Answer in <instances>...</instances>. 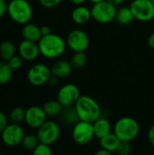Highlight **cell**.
Instances as JSON below:
<instances>
[{
    "label": "cell",
    "instance_id": "6da1fadb",
    "mask_svg": "<svg viewBox=\"0 0 154 155\" xmlns=\"http://www.w3.org/2000/svg\"><path fill=\"white\" fill-rule=\"evenodd\" d=\"M40 54L48 59L60 57L66 49V41L56 34H50L42 38L38 42Z\"/></svg>",
    "mask_w": 154,
    "mask_h": 155
},
{
    "label": "cell",
    "instance_id": "7a4b0ae2",
    "mask_svg": "<svg viewBox=\"0 0 154 155\" xmlns=\"http://www.w3.org/2000/svg\"><path fill=\"white\" fill-rule=\"evenodd\" d=\"M74 107L80 121L93 124L102 117V109L99 104L91 96L81 95Z\"/></svg>",
    "mask_w": 154,
    "mask_h": 155
},
{
    "label": "cell",
    "instance_id": "3957f363",
    "mask_svg": "<svg viewBox=\"0 0 154 155\" xmlns=\"http://www.w3.org/2000/svg\"><path fill=\"white\" fill-rule=\"evenodd\" d=\"M113 134L121 140V142L133 141L140 133V124L133 117L124 116L117 120L113 125Z\"/></svg>",
    "mask_w": 154,
    "mask_h": 155
},
{
    "label": "cell",
    "instance_id": "277c9868",
    "mask_svg": "<svg viewBox=\"0 0 154 155\" xmlns=\"http://www.w3.org/2000/svg\"><path fill=\"white\" fill-rule=\"evenodd\" d=\"M7 15L13 22L24 25L32 19L33 9L27 0H11L8 3Z\"/></svg>",
    "mask_w": 154,
    "mask_h": 155
},
{
    "label": "cell",
    "instance_id": "5b68a950",
    "mask_svg": "<svg viewBox=\"0 0 154 155\" xmlns=\"http://www.w3.org/2000/svg\"><path fill=\"white\" fill-rule=\"evenodd\" d=\"M117 8L108 0L93 4L91 8L92 18L99 24H108L115 20Z\"/></svg>",
    "mask_w": 154,
    "mask_h": 155
},
{
    "label": "cell",
    "instance_id": "8992f818",
    "mask_svg": "<svg viewBox=\"0 0 154 155\" xmlns=\"http://www.w3.org/2000/svg\"><path fill=\"white\" fill-rule=\"evenodd\" d=\"M130 8L134 19L140 22H150L154 19V4L152 0H133Z\"/></svg>",
    "mask_w": 154,
    "mask_h": 155
},
{
    "label": "cell",
    "instance_id": "52a82bcc",
    "mask_svg": "<svg viewBox=\"0 0 154 155\" xmlns=\"http://www.w3.org/2000/svg\"><path fill=\"white\" fill-rule=\"evenodd\" d=\"M61 129L59 124L52 120H47L37 129V137L40 143L52 145L57 142L60 137Z\"/></svg>",
    "mask_w": 154,
    "mask_h": 155
},
{
    "label": "cell",
    "instance_id": "ba28073f",
    "mask_svg": "<svg viewBox=\"0 0 154 155\" xmlns=\"http://www.w3.org/2000/svg\"><path fill=\"white\" fill-rule=\"evenodd\" d=\"M51 68L42 63L31 66L27 72L26 77L28 82L34 86H42L48 83L52 76Z\"/></svg>",
    "mask_w": 154,
    "mask_h": 155
},
{
    "label": "cell",
    "instance_id": "9c48e42d",
    "mask_svg": "<svg viewBox=\"0 0 154 155\" xmlns=\"http://www.w3.org/2000/svg\"><path fill=\"white\" fill-rule=\"evenodd\" d=\"M93 125L91 123L79 121L73 127L72 137L75 143L79 145L88 144L94 137Z\"/></svg>",
    "mask_w": 154,
    "mask_h": 155
},
{
    "label": "cell",
    "instance_id": "30bf717a",
    "mask_svg": "<svg viewBox=\"0 0 154 155\" xmlns=\"http://www.w3.org/2000/svg\"><path fill=\"white\" fill-rule=\"evenodd\" d=\"M25 135L23 127L18 124H9L0 134L1 141L8 147H15L22 143Z\"/></svg>",
    "mask_w": 154,
    "mask_h": 155
},
{
    "label": "cell",
    "instance_id": "8fae6325",
    "mask_svg": "<svg viewBox=\"0 0 154 155\" xmlns=\"http://www.w3.org/2000/svg\"><path fill=\"white\" fill-rule=\"evenodd\" d=\"M66 45L74 52H84L89 46V36L81 29H74L66 36Z\"/></svg>",
    "mask_w": 154,
    "mask_h": 155
},
{
    "label": "cell",
    "instance_id": "7c38bea8",
    "mask_svg": "<svg viewBox=\"0 0 154 155\" xmlns=\"http://www.w3.org/2000/svg\"><path fill=\"white\" fill-rule=\"evenodd\" d=\"M80 96V90L74 84H66L63 85L57 93V100L64 107L74 106Z\"/></svg>",
    "mask_w": 154,
    "mask_h": 155
},
{
    "label": "cell",
    "instance_id": "4fadbf2b",
    "mask_svg": "<svg viewBox=\"0 0 154 155\" xmlns=\"http://www.w3.org/2000/svg\"><path fill=\"white\" fill-rule=\"evenodd\" d=\"M47 115L44 113L43 107L33 105L25 110V123L32 129H38L47 120Z\"/></svg>",
    "mask_w": 154,
    "mask_h": 155
},
{
    "label": "cell",
    "instance_id": "5bb4252c",
    "mask_svg": "<svg viewBox=\"0 0 154 155\" xmlns=\"http://www.w3.org/2000/svg\"><path fill=\"white\" fill-rule=\"evenodd\" d=\"M17 51L22 59L27 62L34 61L40 54L38 43L28 40H23L19 44Z\"/></svg>",
    "mask_w": 154,
    "mask_h": 155
},
{
    "label": "cell",
    "instance_id": "9a60e30c",
    "mask_svg": "<svg viewBox=\"0 0 154 155\" xmlns=\"http://www.w3.org/2000/svg\"><path fill=\"white\" fill-rule=\"evenodd\" d=\"M73 68L74 66L72 65L71 62L66 60H59L53 64L51 71L54 76L57 77L58 79H63L68 77L72 74Z\"/></svg>",
    "mask_w": 154,
    "mask_h": 155
},
{
    "label": "cell",
    "instance_id": "2e32d148",
    "mask_svg": "<svg viewBox=\"0 0 154 155\" xmlns=\"http://www.w3.org/2000/svg\"><path fill=\"white\" fill-rule=\"evenodd\" d=\"M21 33H22V36L24 40H28V41L38 43L39 40L42 38L41 27L30 22L23 25Z\"/></svg>",
    "mask_w": 154,
    "mask_h": 155
},
{
    "label": "cell",
    "instance_id": "e0dca14e",
    "mask_svg": "<svg viewBox=\"0 0 154 155\" xmlns=\"http://www.w3.org/2000/svg\"><path fill=\"white\" fill-rule=\"evenodd\" d=\"M72 20L77 25L86 24L92 18L91 9H89L85 5H78L74 8L71 14Z\"/></svg>",
    "mask_w": 154,
    "mask_h": 155
},
{
    "label": "cell",
    "instance_id": "ac0fdd59",
    "mask_svg": "<svg viewBox=\"0 0 154 155\" xmlns=\"http://www.w3.org/2000/svg\"><path fill=\"white\" fill-rule=\"evenodd\" d=\"M93 125L94 130V135L99 140L112 133V124L110 121L105 117H100L93 124Z\"/></svg>",
    "mask_w": 154,
    "mask_h": 155
},
{
    "label": "cell",
    "instance_id": "d6986e66",
    "mask_svg": "<svg viewBox=\"0 0 154 155\" xmlns=\"http://www.w3.org/2000/svg\"><path fill=\"white\" fill-rule=\"evenodd\" d=\"M120 143H121V140L113 133H111L108 135L104 136L103 138L100 139L101 148L108 152H111L112 153L117 152Z\"/></svg>",
    "mask_w": 154,
    "mask_h": 155
},
{
    "label": "cell",
    "instance_id": "ffe728a7",
    "mask_svg": "<svg viewBox=\"0 0 154 155\" xmlns=\"http://www.w3.org/2000/svg\"><path fill=\"white\" fill-rule=\"evenodd\" d=\"M134 20V16L133 15V12L130 8V6H121L116 11L115 15V21L123 25H126L131 24Z\"/></svg>",
    "mask_w": 154,
    "mask_h": 155
},
{
    "label": "cell",
    "instance_id": "44dd1931",
    "mask_svg": "<svg viewBox=\"0 0 154 155\" xmlns=\"http://www.w3.org/2000/svg\"><path fill=\"white\" fill-rule=\"evenodd\" d=\"M16 47L14 42L10 40H4L0 43V57L2 61L7 62L10 58L15 55Z\"/></svg>",
    "mask_w": 154,
    "mask_h": 155
},
{
    "label": "cell",
    "instance_id": "7402d4cb",
    "mask_svg": "<svg viewBox=\"0 0 154 155\" xmlns=\"http://www.w3.org/2000/svg\"><path fill=\"white\" fill-rule=\"evenodd\" d=\"M42 107H43L44 113L46 114V115L50 116V117H54V116L60 115L64 109V106L59 103V101L57 99L46 101L43 104Z\"/></svg>",
    "mask_w": 154,
    "mask_h": 155
},
{
    "label": "cell",
    "instance_id": "603a6c76",
    "mask_svg": "<svg viewBox=\"0 0 154 155\" xmlns=\"http://www.w3.org/2000/svg\"><path fill=\"white\" fill-rule=\"evenodd\" d=\"M62 117V120L64 123L69 124V125H74L80 121V118L77 114V112L75 110L74 106L70 107H64L62 114H60Z\"/></svg>",
    "mask_w": 154,
    "mask_h": 155
},
{
    "label": "cell",
    "instance_id": "cb8c5ba5",
    "mask_svg": "<svg viewBox=\"0 0 154 155\" xmlns=\"http://www.w3.org/2000/svg\"><path fill=\"white\" fill-rule=\"evenodd\" d=\"M13 69L9 66L7 62H0V85L5 84L10 82L13 77Z\"/></svg>",
    "mask_w": 154,
    "mask_h": 155
},
{
    "label": "cell",
    "instance_id": "d4e9b609",
    "mask_svg": "<svg viewBox=\"0 0 154 155\" xmlns=\"http://www.w3.org/2000/svg\"><path fill=\"white\" fill-rule=\"evenodd\" d=\"M39 143H40V141L36 134H28L24 136L21 145L26 151H33Z\"/></svg>",
    "mask_w": 154,
    "mask_h": 155
},
{
    "label": "cell",
    "instance_id": "484cf974",
    "mask_svg": "<svg viewBox=\"0 0 154 155\" xmlns=\"http://www.w3.org/2000/svg\"><path fill=\"white\" fill-rule=\"evenodd\" d=\"M25 110L20 106H17L10 111L8 119L12 124H20L22 122H25Z\"/></svg>",
    "mask_w": 154,
    "mask_h": 155
},
{
    "label": "cell",
    "instance_id": "4316f807",
    "mask_svg": "<svg viewBox=\"0 0 154 155\" xmlns=\"http://www.w3.org/2000/svg\"><path fill=\"white\" fill-rule=\"evenodd\" d=\"M70 62L74 68H82L87 63V55L84 52H75L72 55Z\"/></svg>",
    "mask_w": 154,
    "mask_h": 155
},
{
    "label": "cell",
    "instance_id": "83f0119b",
    "mask_svg": "<svg viewBox=\"0 0 154 155\" xmlns=\"http://www.w3.org/2000/svg\"><path fill=\"white\" fill-rule=\"evenodd\" d=\"M32 155H53L50 145L40 143L33 151Z\"/></svg>",
    "mask_w": 154,
    "mask_h": 155
},
{
    "label": "cell",
    "instance_id": "f1b7e54d",
    "mask_svg": "<svg viewBox=\"0 0 154 155\" xmlns=\"http://www.w3.org/2000/svg\"><path fill=\"white\" fill-rule=\"evenodd\" d=\"M132 144L129 142H121L118 150H117V153L118 155H130L132 153Z\"/></svg>",
    "mask_w": 154,
    "mask_h": 155
},
{
    "label": "cell",
    "instance_id": "f546056e",
    "mask_svg": "<svg viewBox=\"0 0 154 155\" xmlns=\"http://www.w3.org/2000/svg\"><path fill=\"white\" fill-rule=\"evenodd\" d=\"M23 61L24 60L22 59V57L19 54L18 55L15 54L7 61V64L13 70H17V69L21 68V66L23 65Z\"/></svg>",
    "mask_w": 154,
    "mask_h": 155
},
{
    "label": "cell",
    "instance_id": "4dcf8cb0",
    "mask_svg": "<svg viewBox=\"0 0 154 155\" xmlns=\"http://www.w3.org/2000/svg\"><path fill=\"white\" fill-rule=\"evenodd\" d=\"M63 0H39L40 5L47 9H52L57 7Z\"/></svg>",
    "mask_w": 154,
    "mask_h": 155
},
{
    "label": "cell",
    "instance_id": "1f68e13d",
    "mask_svg": "<svg viewBox=\"0 0 154 155\" xmlns=\"http://www.w3.org/2000/svg\"><path fill=\"white\" fill-rule=\"evenodd\" d=\"M8 117L5 114V113L0 111V134L5 130V128L9 124H8Z\"/></svg>",
    "mask_w": 154,
    "mask_h": 155
},
{
    "label": "cell",
    "instance_id": "d6a6232c",
    "mask_svg": "<svg viewBox=\"0 0 154 155\" xmlns=\"http://www.w3.org/2000/svg\"><path fill=\"white\" fill-rule=\"evenodd\" d=\"M7 6L8 3L5 0H0V17L7 14Z\"/></svg>",
    "mask_w": 154,
    "mask_h": 155
},
{
    "label": "cell",
    "instance_id": "836d02e7",
    "mask_svg": "<svg viewBox=\"0 0 154 155\" xmlns=\"http://www.w3.org/2000/svg\"><path fill=\"white\" fill-rule=\"evenodd\" d=\"M148 140L150 142V143L154 146V124L150 128L149 132H148Z\"/></svg>",
    "mask_w": 154,
    "mask_h": 155
},
{
    "label": "cell",
    "instance_id": "e575fe53",
    "mask_svg": "<svg viewBox=\"0 0 154 155\" xmlns=\"http://www.w3.org/2000/svg\"><path fill=\"white\" fill-rule=\"evenodd\" d=\"M41 34H42V36H45V35H48L52 34L51 28L49 26H47V25L41 26Z\"/></svg>",
    "mask_w": 154,
    "mask_h": 155
},
{
    "label": "cell",
    "instance_id": "d590c367",
    "mask_svg": "<svg viewBox=\"0 0 154 155\" xmlns=\"http://www.w3.org/2000/svg\"><path fill=\"white\" fill-rule=\"evenodd\" d=\"M58 78L57 77H55V76H54V75H52L51 76V78L49 79V81H48V84L49 85H51V86H55L57 84H58Z\"/></svg>",
    "mask_w": 154,
    "mask_h": 155
},
{
    "label": "cell",
    "instance_id": "8d00e7d4",
    "mask_svg": "<svg viewBox=\"0 0 154 155\" xmlns=\"http://www.w3.org/2000/svg\"><path fill=\"white\" fill-rule=\"evenodd\" d=\"M148 45L151 48L154 49V32L152 33L148 37Z\"/></svg>",
    "mask_w": 154,
    "mask_h": 155
},
{
    "label": "cell",
    "instance_id": "74e56055",
    "mask_svg": "<svg viewBox=\"0 0 154 155\" xmlns=\"http://www.w3.org/2000/svg\"><path fill=\"white\" fill-rule=\"evenodd\" d=\"M93 155H112V153L111 152H108L103 148H101L100 150H98Z\"/></svg>",
    "mask_w": 154,
    "mask_h": 155
},
{
    "label": "cell",
    "instance_id": "f35d334b",
    "mask_svg": "<svg viewBox=\"0 0 154 155\" xmlns=\"http://www.w3.org/2000/svg\"><path fill=\"white\" fill-rule=\"evenodd\" d=\"M86 0H70V2L72 4H74V5L78 6V5H83L85 3Z\"/></svg>",
    "mask_w": 154,
    "mask_h": 155
},
{
    "label": "cell",
    "instance_id": "ab89813d",
    "mask_svg": "<svg viewBox=\"0 0 154 155\" xmlns=\"http://www.w3.org/2000/svg\"><path fill=\"white\" fill-rule=\"evenodd\" d=\"M110 3H112L113 5H114L115 6H117V5H121L125 0H108Z\"/></svg>",
    "mask_w": 154,
    "mask_h": 155
},
{
    "label": "cell",
    "instance_id": "60d3db41",
    "mask_svg": "<svg viewBox=\"0 0 154 155\" xmlns=\"http://www.w3.org/2000/svg\"><path fill=\"white\" fill-rule=\"evenodd\" d=\"M91 3H93V4H97V3H100V2H103V1H104V0H89Z\"/></svg>",
    "mask_w": 154,
    "mask_h": 155
},
{
    "label": "cell",
    "instance_id": "b9f144b4",
    "mask_svg": "<svg viewBox=\"0 0 154 155\" xmlns=\"http://www.w3.org/2000/svg\"><path fill=\"white\" fill-rule=\"evenodd\" d=\"M152 3H153V4H154V0H152Z\"/></svg>",
    "mask_w": 154,
    "mask_h": 155
},
{
    "label": "cell",
    "instance_id": "7bdbcfd3",
    "mask_svg": "<svg viewBox=\"0 0 154 155\" xmlns=\"http://www.w3.org/2000/svg\"><path fill=\"white\" fill-rule=\"evenodd\" d=\"M0 150H1V143H0Z\"/></svg>",
    "mask_w": 154,
    "mask_h": 155
},
{
    "label": "cell",
    "instance_id": "ee69618b",
    "mask_svg": "<svg viewBox=\"0 0 154 155\" xmlns=\"http://www.w3.org/2000/svg\"><path fill=\"white\" fill-rule=\"evenodd\" d=\"M0 155H3V154H2V153H0Z\"/></svg>",
    "mask_w": 154,
    "mask_h": 155
}]
</instances>
